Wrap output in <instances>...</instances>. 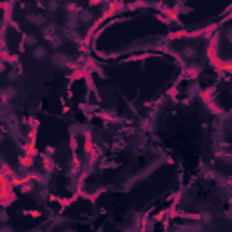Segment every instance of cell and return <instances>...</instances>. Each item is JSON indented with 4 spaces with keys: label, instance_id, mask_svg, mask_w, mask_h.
<instances>
[{
    "label": "cell",
    "instance_id": "obj_1",
    "mask_svg": "<svg viewBox=\"0 0 232 232\" xmlns=\"http://www.w3.org/2000/svg\"><path fill=\"white\" fill-rule=\"evenodd\" d=\"M33 56H34L36 60L44 58V56H45V49H44V47H36V49H34V53H33Z\"/></svg>",
    "mask_w": 232,
    "mask_h": 232
},
{
    "label": "cell",
    "instance_id": "obj_2",
    "mask_svg": "<svg viewBox=\"0 0 232 232\" xmlns=\"http://www.w3.org/2000/svg\"><path fill=\"white\" fill-rule=\"evenodd\" d=\"M4 69H5V65H4V64H2V62H0V73H2V71H4Z\"/></svg>",
    "mask_w": 232,
    "mask_h": 232
},
{
    "label": "cell",
    "instance_id": "obj_3",
    "mask_svg": "<svg viewBox=\"0 0 232 232\" xmlns=\"http://www.w3.org/2000/svg\"><path fill=\"white\" fill-rule=\"evenodd\" d=\"M0 232H11V229H2Z\"/></svg>",
    "mask_w": 232,
    "mask_h": 232
},
{
    "label": "cell",
    "instance_id": "obj_4",
    "mask_svg": "<svg viewBox=\"0 0 232 232\" xmlns=\"http://www.w3.org/2000/svg\"><path fill=\"white\" fill-rule=\"evenodd\" d=\"M2 140H4V134H2V132H0V142H2Z\"/></svg>",
    "mask_w": 232,
    "mask_h": 232
}]
</instances>
